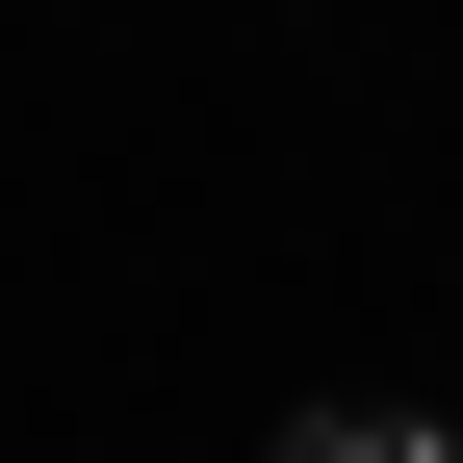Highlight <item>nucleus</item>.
I'll list each match as a JSON object with an SVG mask.
<instances>
[{
  "label": "nucleus",
  "instance_id": "nucleus-1",
  "mask_svg": "<svg viewBox=\"0 0 463 463\" xmlns=\"http://www.w3.org/2000/svg\"><path fill=\"white\" fill-rule=\"evenodd\" d=\"M258 463H463V438H438V412H386V386H335V412H283Z\"/></svg>",
  "mask_w": 463,
  "mask_h": 463
}]
</instances>
